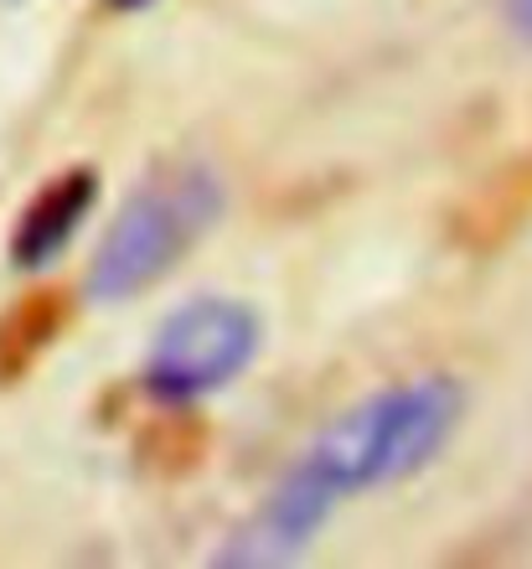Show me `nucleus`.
Listing matches in <instances>:
<instances>
[{
	"label": "nucleus",
	"instance_id": "nucleus-1",
	"mask_svg": "<svg viewBox=\"0 0 532 569\" xmlns=\"http://www.w3.org/2000/svg\"><path fill=\"white\" fill-rule=\"evenodd\" d=\"M460 409L465 393L440 373L357 399L290 461V471L264 497V508L222 543L218 565L264 569L300 559L347 497L378 492L424 471L455 435Z\"/></svg>",
	"mask_w": 532,
	"mask_h": 569
},
{
	"label": "nucleus",
	"instance_id": "nucleus-2",
	"mask_svg": "<svg viewBox=\"0 0 532 569\" xmlns=\"http://www.w3.org/2000/svg\"><path fill=\"white\" fill-rule=\"evenodd\" d=\"M222 181L208 166L181 161L155 166L114 212L104 239L93 249L89 290L93 300H130L161 280L171 264L197 249V239L218 223Z\"/></svg>",
	"mask_w": 532,
	"mask_h": 569
},
{
	"label": "nucleus",
	"instance_id": "nucleus-3",
	"mask_svg": "<svg viewBox=\"0 0 532 569\" xmlns=\"http://www.w3.org/2000/svg\"><path fill=\"white\" fill-rule=\"evenodd\" d=\"M259 352V316L243 300L202 296L165 316L145 352V389L161 405H197L228 389Z\"/></svg>",
	"mask_w": 532,
	"mask_h": 569
},
{
	"label": "nucleus",
	"instance_id": "nucleus-4",
	"mask_svg": "<svg viewBox=\"0 0 532 569\" xmlns=\"http://www.w3.org/2000/svg\"><path fill=\"white\" fill-rule=\"evenodd\" d=\"M99 192V177L93 171H68V177L47 181L42 192L31 197V208L21 212L11 239V259L21 270H42L68 249V239L78 233V223L89 218V202Z\"/></svg>",
	"mask_w": 532,
	"mask_h": 569
},
{
	"label": "nucleus",
	"instance_id": "nucleus-5",
	"mask_svg": "<svg viewBox=\"0 0 532 569\" xmlns=\"http://www.w3.org/2000/svg\"><path fill=\"white\" fill-rule=\"evenodd\" d=\"M62 316H68V306L58 290H31L11 311H0V383L27 373L31 358L62 331Z\"/></svg>",
	"mask_w": 532,
	"mask_h": 569
},
{
	"label": "nucleus",
	"instance_id": "nucleus-6",
	"mask_svg": "<svg viewBox=\"0 0 532 569\" xmlns=\"http://www.w3.org/2000/svg\"><path fill=\"white\" fill-rule=\"evenodd\" d=\"M506 16H512V27L532 42V0H506Z\"/></svg>",
	"mask_w": 532,
	"mask_h": 569
},
{
	"label": "nucleus",
	"instance_id": "nucleus-7",
	"mask_svg": "<svg viewBox=\"0 0 532 569\" xmlns=\"http://www.w3.org/2000/svg\"><path fill=\"white\" fill-rule=\"evenodd\" d=\"M114 11H140V6H150V0H109Z\"/></svg>",
	"mask_w": 532,
	"mask_h": 569
}]
</instances>
